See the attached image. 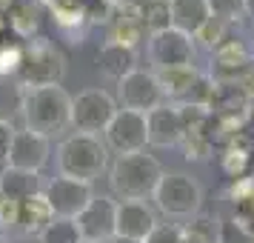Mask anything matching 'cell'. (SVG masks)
<instances>
[{
  "label": "cell",
  "instance_id": "cell-1",
  "mask_svg": "<svg viewBox=\"0 0 254 243\" xmlns=\"http://www.w3.org/2000/svg\"><path fill=\"white\" fill-rule=\"evenodd\" d=\"M23 129L43 138H63L71 129V94L63 86H37L23 89L20 103Z\"/></svg>",
  "mask_w": 254,
  "mask_h": 243
},
{
  "label": "cell",
  "instance_id": "cell-2",
  "mask_svg": "<svg viewBox=\"0 0 254 243\" xmlns=\"http://www.w3.org/2000/svg\"><path fill=\"white\" fill-rule=\"evenodd\" d=\"M163 177V166L157 158L146 152L134 155H117L109 166V186L120 200H146L154 195V189Z\"/></svg>",
  "mask_w": 254,
  "mask_h": 243
},
{
  "label": "cell",
  "instance_id": "cell-3",
  "mask_svg": "<svg viewBox=\"0 0 254 243\" xmlns=\"http://www.w3.org/2000/svg\"><path fill=\"white\" fill-rule=\"evenodd\" d=\"M109 166V149L97 135H66L58 146V172L83 183H94Z\"/></svg>",
  "mask_w": 254,
  "mask_h": 243
},
{
  "label": "cell",
  "instance_id": "cell-4",
  "mask_svg": "<svg viewBox=\"0 0 254 243\" xmlns=\"http://www.w3.org/2000/svg\"><path fill=\"white\" fill-rule=\"evenodd\" d=\"M66 75V58L49 37H35L23 43V66L17 72L20 89H37V86H60Z\"/></svg>",
  "mask_w": 254,
  "mask_h": 243
},
{
  "label": "cell",
  "instance_id": "cell-5",
  "mask_svg": "<svg viewBox=\"0 0 254 243\" xmlns=\"http://www.w3.org/2000/svg\"><path fill=\"white\" fill-rule=\"evenodd\" d=\"M151 200L166 218H194L203 206V189L191 174L163 172Z\"/></svg>",
  "mask_w": 254,
  "mask_h": 243
},
{
  "label": "cell",
  "instance_id": "cell-6",
  "mask_svg": "<svg viewBox=\"0 0 254 243\" xmlns=\"http://www.w3.org/2000/svg\"><path fill=\"white\" fill-rule=\"evenodd\" d=\"M117 109V100L106 89H83L80 94H71V129L100 138Z\"/></svg>",
  "mask_w": 254,
  "mask_h": 243
},
{
  "label": "cell",
  "instance_id": "cell-7",
  "mask_svg": "<svg viewBox=\"0 0 254 243\" xmlns=\"http://www.w3.org/2000/svg\"><path fill=\"white\" fill-rule=\"evenodd\" d=\"M103 143L115 155H134L146 152L149 146V132H146V115L131 112V109H117L112 123L103 132Z\"/></svg>",
  "mask_w": 254,
  "mask_h": 243
},
{
  "label": "cell",
  "instance_id": "cell-8",
  "mask_svg": "<svg viewBox=\"0 0 254 243\" xmlns=\"http://www.w3.org/2000/svg\"><path fill=\"white\" fill-rule=\"evenodd\" d=\"M149 60L154 72L157 69H172V66H189V63H194V37L180 32V29H163L157 35H149Z\"/></svg>",
  "mask_w": 254,
  "mask_h": 243
},
{
  "label": "cell",
  "instance_id": "cell-9",
  "mask_svg": "<svg viewBox=\"0 0 254 243\" xmlns=\"http://www.w3.org/2000/svg\"><path fill=\"white\" fill-rule=\"evenodd\" d=\"M117 100H120L123 109H131V112H140V115H149L151 109L166 103L154 72L140 69V66L134 72H128L123 81H117Z\"/></svg>",
  "mask_w": 254,
  "mask_h": 243
},
{
  "label": "cell",
  "instance_id": "cell-10",
  "mask_svg": "<svg viewBox=\"0 0 254 243\" xmlns=\"http://www.w3.org/2000/svg\"><path fill=\"white\" fill-rule=\"evenodd\" d=\"M43 195H46L49 206L55 212V218L74 220L83 209L92 203L94 189H92V183H83V180L58 174V177H52V180L43 186Z\"/></svg>",
  "mask_w": 254,
  "mask_h": 243
},
{
  "label": "cell",
  "instance_id": "cell-11",
  "mask_svg": "<svg viewBox=\"0 0 254 243\" xmlns=\"http://www.w3.org/2000/svg\"><path fill=\"white\" fill-rule=\"evenodd\" d=\"M115 212H117L115 197L94 195L92 203L74 218L83 241H89V243H109L112 241L115 238Z\"/></svg>",
  "mask_w": 254,
  "mask_h": 243
},
{
  "label": "cell",
  "instance_id": "cell-12",
  "mask_svg": "<svg viewBox=\"0 0 254 243\" xmlns=\"http://www.w3.org/2000/svg\"><path fill=\"white\" fill-rule=\"evenodd\" d=\"M49 155H52V140L37 135V132H29V129H17L12 140V149H9V163L12 169H20V172H35L40 174L43 166L49 163Z\"/></svg>",
  "mask_w": 254,
  "mask_h": 243
},
{
  "label": "cell",
  "instance_id": "cell-13",
  "mask_svg": "<svg viewBox=\"0 0 254 243\" xmlns=\"http://www.w3.org/2000/svg\"><path fill=\"white\" fill-rule=\"evenodd\" d=\"M157 226V215L146 200H117L115 212V238L126 241H146Z\"/></svg>",
  "mask_w": 254,
  "mask_h": 243
},
{
  "label": "cell",
  "instance_id": "cell-14",
  "mask_svg": "<svg viewBox=\"0 0 254 243\" xmlns=\"http://www.w3.org/2000/svg\"><path fill=\"white\" fill-rule=\"evenodd\" d=\"M146 132H149V146L154 149H174L183 140V123L177 103H160L146 115Z\"/></svg>",
  "mask_w": 254,
  "mask_h": 243
},
{
  "label": "cell",
  "instance_id": "cell-15",
  "mask_svg": "<svg viewBox=\"0 0 254 243\" xmlns=\"http://www.w3.org/2000/svg\"><path fill=\"white\" fill-rule=\"evenodd\" d=\"M249 63H254L252 49L246 46L243 40H237V37L223 40V43L211 52V75H214L220 83H231Z\"/></svg>",
  "mask_w": 254,
  "mask_h": 243
},
{
  "label": "cell",
  "instance_id": "cell-16",
  "mask_svg": "<svg viewBox=\"0 0 254 243\" xmlns=\"http://www.w3.org/2000/svg\"><path fill=\"white\" fill-rule=\"evenodd\" d=\"M154 78L160 83V92L166 103H186L189 94L194 89V83L200 81V69L194 63L189 66H172V69H157Z\"/></svg>",
  "mask_w": 254,
  "mask_h": 243
},
{
  "label": "cell",
  "instance_id": "cell-17",
  "mask_svg": "<svg viewBox=\"0 0 254 243\" xmlns=\"http://www.w3.org/2000/svg\"><path fill=\"white\" fill-rule=\"evenodd\" d=\"M254 163V138L249 132H240L223 146L220 152V169L229 180H237V177H246L252 172Z\"/></svg>",
  "mask_w": 254,
  "mask_h": 243
},
{
  "label": "cell",
  "instance_id": "cell-18",
  "mask_svg": "<svg viewBox=\"0 0 254 243\" xmlns=\"http://www.w3.org/2000/svg\"><path fill=\"white\" fill-rule=\"evenodd\" d=\"M46 3L43 0H17L14 9L6 17H9V29L17 40H35L40 37V26H43V17H46Z\"/></svg>",
  "mask_w": 254,
  "mask_h": 243
},
{
  "label": "cell",
  "instance_id": "cell-19",
  "mask_svg": "<svg viewBox=\"0 0 254 243\" xmlns=\"http://www.w3.org/2000/svg\"><path fill=\"white\" fill-rule=\"evenodd\" d=\"M97 69L109 81H115V83L123 81L128 72L137 69V49H128V46L106 40L103 46L97 49Z\"/></svg>",
  "mask_w": 254,
  "mask_h": 243
},
{
  "label": "cell",
  "instance_id": "cell-20",
  "mask_svg": "<svg viewBox=\"0 0 254 243\" xmlns=\"http://www.w3.org/2000/svg\"><path fill=\"white\" fill-rule=\"evenodd\" d=\"M52 220H55V212H52L43 192L23 200L20 209H17V229L23 232V235H29V238H40Z\"/></svg>",
  "mask_w": 254,
  "mask_h": 243
},
{
  "label": "cell",
  "instance_id": "cell-21",
  "mask_svg": "<svg viewBox=\"0 0 254 243\" xmlns=\"http://www.w3.org/2000/svg\"><path fill=\"white\" fill-rule=\"evenodd\" d=\"M43 192V177L35 172H20V169H0V195L14 200V203H23L32 195Z\"/></svg>",
  "mask_w": 254,
  "mask_h": 243
},
{
  "label": "cell",
  "instance_id": "cell-22",
  "mask_svg": "<svg viewBox=\"0 0 254 243\" xmlns=\"http://www.w3.org/2000/svg\"><path fill=\"white\" fill-rule=\"evenodd\" d=\"M169 9H172V26L191 37L211 17L206 0H169Z\"/></svg>",
  "mask_w": 254,
  "mask_h": 243
},
{
  "label": "cell",
  "instance_id": "cell-23",
  "mask_svg": "<svg viewBox=\"0 0 254 243\" xmlns=\"http://www.w3.org/2000/svg\"><path fill=\"white\" fill-rule=\"evenodd\" d=\"M220 229H223V220L217 215L197 212L194 218H189L186 226H180L183 232L180 243H220Z\"/></svg>",
  "mask_w": 254,
  "mask_h": 243
},
{
  "label": "cell",
  "instance_id": "cell-24",
  "mask_svg": "<svg viewBox=\"0 0 254 243\" xmlns=\"http://www.w3.org/2000/svg\"><path fill=\"white\" fill-rule=\"evenodd\" d=\"M146 29L140 20L134 17H123V14H115V20L109 26V40L112 43H120V46H128V49H137L143 40H146Z\"/></svg>",
  "mask_w": 254,
  "mask_h": 243
},
{
  "label": "cell",
  "instance_id": "cell-25",
  "mask_svg": "<svg viewBox=\"0 0 254 243\" xmlns=\"http://www.w3.org/2000/svg\"><path fill=\"white\" fill-rule=\"evenodd\" d=\"M23 66V40L17 37H3L0 40V78L14 81Z\"/></svg>",
  "mask_w": 254,
  "mask_h": 243
},
{
  "label": "cell",
  "instance_id": "cell-26",
  "mask_svg": "<svg viewBox=\"0 0 254 243\" xmlns=\"http://www.w3.org/2000/svg\"><path fill=\"white\" fill-rule=\"evenodd\" d=\"M169 26H172L169 0H146L143 3V29H146V35H157Z\"/></svg>",
  "mask_w": 254,
  "mask_h": 243
},
{
  "label": "cell",
  "instance_id": "cell-27",
  "mask_svg": "<svg viewBox=\"0 0 254 243\" xmlns=\"http://www.w3.org/2000/svg\"><path fill=\"white\" fill-rule=\"evenodd\" d=\"M37 241L40 243H83V235H80V229H77L74 220L55 218Z\"/></svg>",
  "mask_w": 254,
  "mask_h": 243
},
{
  "label": "cell",
  "instance_id": "cell-28",
  "mask_svg": "<svg viewBox=\"0 0 254 243\" xmlns=\"http://www.w3.org/2000/svg\"><path fill=\"white\" fill-rule=\"evenodd\" d=\"M223 40H229V23H223L220 17H208L194 32V46H203L208 52H214Z\"/></svg>",
  "mask_w": 254,
  "mask_h": 243
},
{
  "label": "cell",
  "instance_id": "cell-29",
  "mask_svg": "<svg viewBox=\"0 0 254 243\" xmlns=\"http://www.w3.org/2000/svg\"><path fill=\"white\" fill-rule=\"evenodd\" d=\"M20 103H23V89L17 86V81L0 78V120L12 123L14 115H20Z\"/></svg>",
  "mask_w": 254,
  "mask_h": 243
},
{
  "label": "cell",
  "instance_id": "cell-30",
  "mask_svg": "<svg viewBox=\"0 0 254 243\" xmlns=\"http://www.w3.org/2000/svg\"><path fill=\"white\" fill-rule=\"evenodd\" d=\"M211 17H220L223 23H243L246 20V9L243 0H206Z\"/></svg>",
  "mask_w": 254,
  "mask_h": 243
},
{
  "label": "cell",
  "instance_id": "cell-31",
  "mask_svg": "<svg viewBox=\"0 0 254 243\" xmlns=\"http://www.w3.org/2000/svg\"><path fill=\"white\" fill-rule=\"evenodd\" d=\"M180 149H183V158L191 163V161H206L214 146H211L208 135H183V140H180Z\"/></svg>",
  "mask_w": 254,
  "mask_h": 243
},
{
  "label": "cell",
  "instance_id": "cell-32",
  "mask_svg": "<svg viewBox=\"0 0 254 243\" xmlns=\"http://www.w3.org/2000/svg\"><path fill=\"white\" fill-rule=\"evenodd\" d=\"M226 195H229V200H231L237 209L246 206V203H249V197L254 195V177H249V174H246V177L231 180L229 189H226Z\"/></svg>",
  "mask_w": 254,
  "mask_h": 243
},
{
  "label": "cell",
  "instance_id": "cell-33",
  "mask_svg": "<svg viewBox=\"0 0 254 243\" xmlns=\"http://www.w3.org/2000/svg\"><path fill=\"white\" fill-rule=\"evenodd\" d=\"M180 238H183V232L177 223H157L143 243H180Z\"/></svg>",
  "mask_w": 254,
  "mask_h": 243
},
{
  "label": "cell",
  "instance_id": "cell-34",
  "mask_svg": "<svg viewBox=\"0 0 254 243\" xmlns=\"http://www.w3.org/2000/svg\"><path fill=\"white\" fill-rule=\"evenodd\" d=\"M17 209H20V203L0 195V235L9 232L12 226H17Z\"/></svg>",
  "mask_w": 254,
  "mask_h": 243
},
{
  "label": "cell",
  "instance_id": "cell-35",
  "mask_svg": "<svg viewBox=\"0 0 254 243\" xmlns=\"http://www.w3.org/2000/svg\"><path fill=\"white\" fill-rule=\"evenodd\" d=\"M14 123L9 120H0V169H6L9 163V149H12V140H14Z\"/></svg>",
  "mask_w": 254,
  "mask_h": 243
},
{
  "label": "cell",
  "instance_id": "cell-36",
  "mask_svg": "<svg viewBox=\"0 0 254 243\" xmlns=\"http://www.w3.org/2000/svg\"><path fill=\"white\" fill-rule=\"evenodd\" d=\"M231 83H234V86H237L249 100H254V63H249V66H246V69H243Z\"/></svg>",
  "mask_w": 254,
  "mask_h": 243
},
{
  "label": "cell",
  "instance_id": "cell-37",
  "mask_svg": "<svg viewBox=\"0 0 254 243\" xmlns=\"http://www.w3.org/2000/svg\"><path fill=\"white\" fill-rule=\"evenodd\" d=\"M237 212H243V215H246V218H249V220L254 223V195L249 197V203H246V206H240Z\"/></svg>",
  "mask_w": 254,
  "mask_h": 243
},
{
  "label": "cell",
  "instance_id": "cell-38",
  "mask_svg": "<svg viewBox=\"0 0 254 243\" xmlns=\"http://www.w3.org/2000/svg\"><path fill=\"white\" fill-rule=\"evenodd\" d=\"M6 35H9V17H6V14H0V40H3Z\"/></svg>",
  "mask_w": 254,
  "mask_h": 243
},
{
  "label": "cell",
  "instance_id": "cell-39",
  "mask_svg": "<svg viewBox=\"0 0 254 243\" xmlns=\"http://www.w3.org/2000/svg\"><path fill=\"white\" fill-rule=\"evenodd\" d=\"M14 3H17V0H0V14H9L14 9Z\"/></svg>",
  "mask_w": 254,
  "mask_h": 243
},
{
  "label": "cell",
  "instance_id": "cell-40",
  "mask_svg": "<svg viewBox=\"0 0 254 243\" xmlns=\"http://www.w3.org/2000/svg\"><path fill=\"white\" fill-rule=\"evenodd\" d=\"M243 9H246V17H254V0H243Z\"/></svg>",
  "mask_w": 254,
  "mask_h": 243
},
{
  "label": "cell",
  "instance_id": "cell-41",
  "mask_svg": "<svg viewBox=\"0 0 254 243\" xmlns=\"http://www.w3.org/2000/svg\"><path fill=\"white\" fill-rule=\"evenodd\" d=\"M109 243H140V241H126V238H112Z\"/></svg>",
  "mask_w": 254,
  "mask_h": 243
},
{
  "label": "cell",
  "instance_id": "cell-42",
  "mask_svg": "<svg viewBox=\"0 0 254 243\" xmlns=\"http://www.w3.org/2000/svg\"><path fill=\"white\" fill-rule=\"evenodd\" d=\"M249 49H252V58H254V37H252V46H249Z\"/></svg>",
  "mask_w": 254,
  "mask_h": 243
},
{
  "label": "cell",
  "instance_id": "cell-43",
  "mask_svg": "<svg viewBox=\"0 0 254 243\" xmlns=\"http://www.w3.org/2000/svg\"><path fill=\"white\" fill-rule=\"evenodd\" d=\"M252 117H254V100H252Z\"/></svg>",
  "mask_w": 254,
  "mask_h": 243
},
{
  "label": "cell",
  "instance_id": "cell-44",
  "mask_svg": "<svg viewBox=\"0 0 254 243\" xmlns=\"http://www.w3.org/2000/svg\"><path fill=\"white\" fill-rule=\"evenodd\" d=\"M0 243H6V238H3V235H0Z\"/></svg>",
  "mask_w": 254,
  "mask_h": 243
},
{
  "label": "cell",
  "instance_id": "cell-45",
  "mask_svg": "<svg viewBox=\"0 0 254 243\" xmlns=\"http://www.w3.org/2000/svg\"><path fill=\"white\" fill-rule=\"evenodd\" d=\"M252 177H254V163H252Z\"/></svg>",
  "mask_w": 254,
  "mask_h": 243
},
{
  "label": "cell",
  "instance_id": "cell-46",
  "mask_svg": "<svg viewBox=\"0 0 254 243\" xmlns=\"http://www.w3.org/2000/svg\"><path fill=\"white\" fill-rule=\"evenodd\" d=\"M83 243H89V241H83Z\"/></svg>",
  "mask_w": 254,
  "mask_h": 243
}]
</instances>
